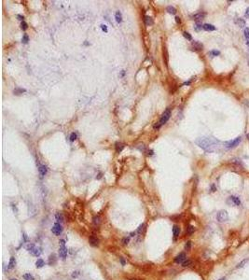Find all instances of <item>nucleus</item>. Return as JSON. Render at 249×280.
<instances>
[{"label":"nucleus","mask_w":249,"mask_h":280,"mask_svg":"<svg viewBox=\"0 0 249 280\" xmlns=\"http://www.w3.org/2000/svg\"><path fill=\"white\" fill-rule=\"evenodd\" d=\"M195 143L198 145L201 149H203V150L208 151V152L215 151L217 148V144H218V142L216 140L213 139V138H209V137H199L195 140Z\"/></svg>","instance_id":"1"},{"label":"nucleus","mask_w":249,"mask_h":280,"mask_svg":"<svg viewBox=\"0 0 249 280\" xmlns=\"http://www.w3.org/2000/svg\"><path fill=\"white\" fill-rule=\"evenodd\" d=\"M171 113H172V111H171V108L170 107H168V108H166V110H164V112L162 113V115H161V117H160V120H159V122H157L155 125H154V129H160L163 124H165V123L168 121V120L170 119V117H171Z\"/></svg>","instance_id":"2"},{"label":"nucleus","mask_w":249,"mask_h":280,"mask_svg":"<svg viewBox=\"0 0 249 280\" xmlns=\"http://www.w3.org/2000/svg\"><path fill=\"white\" fill-rule=\"evenodd\" d=\"M216 220L219 222H225L229 220V214L226 210H220L216 214Z\"/></svg>","instance_id":"3"},{"label":"nucleus","mask_w":249,"mask_h":280,"mask_svg":"<svg viewBox=\"0 0 249 280\" xmlns=\"http://www.w3.org/2000/svg\"><path fill=\"white\" fill-rule=\"evenodd\" d=\"M241 141H242V137H241V136H238L235 139L231 140V141H229V142H226V143H225V147L228 148V149L235 148V147H237L238 145L240 144Z\"/></svg>","instance_id":"4"},{"label":"nucleus","mask_w":249,"mask_h":280,"mask_svg":"<svg viewBox=\"0 0 249 280\" xmlns=\"http://www.w3.org/2000/svg\"><path fill=\"white\" fill-rule=\"evenodd\" d=\"M63 226L60 224V223H55L53 226H52V228H51V232H52V233L53 234H55V235H61L62 234V233H63Z\"/></svg>","instance_id":"5"},{"label":"nucleus","mask_w":249,"mask_h":280,"mask_svg":"<svg viewBox=\"0 0 249 280\" xmlns=\"http://www.w3.org/2000/svg\"><path fill=\"white\" fill-rule=\"evenodd\" d=\"M186 253H184V252H182V253H180L179 255H177L175 258H174V261L176 263H183L185 260H186Z\"/></svg>","instance_id":"6"},{"label":"nucleus","mask_w":249,"mask_h":280,"mask_svg":"<svg viewBox=\"0 0 249 280\" xmlns=\"http://www.w3.org/2000/svg\"><path fill=\"white\" fill-rule=\"evenodd\" d=\"M38 172H39V175H40V178H44V176L47 174L48 172V169H47V166L44 165V164H38Z\"/></svg>","instance_id":"7"},{"label":"nucleus","mask_w":249,"mask_h":280,"mask_svg":"<svg viewBox=\"0 0 249 280\" xmlns=\"http://www.w3.org/2000/svg\"><path fill=\"white\" fill-rule=\"evenodd\" d=\"M59 256L60 258H62L63 260L66 259L67 257V248L65 246H61L59 249Z\"/></svg>","instance_id":"8"},{"label":"nucleus","mask_w":249,"mask_h":280,"mask_svg":"<svg viewBox=\"0 0 249 280\" xmlns=\"http://www.w3.org/2000/svg\"><path fill=\"white\" fill-rule=\"evenodd\" d=\"M205 16H206V13L205 12H198L192 16V19L195 20V21H201V20L204 19Z\"/></svg>","instance_id":"9"},{"label":"nucleus","mask_w":249,"mask_h":280,"mask_svg":"<svg viewBox=\"0 0 249 280\" xmlns=\"http://www.w3.org/2000/svg\"><path fill=\"white\" fill-rule=\"evenodd\" d=\"M192 48L195 51H202L203 48V45L199 41H193L192 42Z\"/></svg>","instance_id":"10"},{"label":"nucleus","mask_w":249,"mask_h":280,"mask_svg":"<svg viewBox=\"0 0 249 280\" xmlns=\"http://www.w3.org/2000/svg\"><path fill=\"white\" fill-rule=\"evenodd\" d=\"M230 200L231 201L232 204H235V205H241V204H242L240 198L237 197V196H230Z\"/></svg>","instance_id":"11"},{"label":"nucleus","mask_w":249,"mask_h":280,"mask_svg":"<svg viewBox=\"0 0 249 280\" xmlns=\"http://www.w3.org/2000/svg\"><path fill=\"white\" fill-rule=\"evenodd\" d=\"M179 233H180V228H179V226H177V225H173V237L176 238L179 236Z\"/></svg>","instance_id":"12"},{"label":"nucleus","mask_w":249,"mask_h":280,"mask_svg":"<svg viewBox=\"0 0 249 280\" xmlns=\"http://www.w3.org/2000/svg\"><path fill=\"white\" fill-rule=\"evenodd\" d=\"M144 21H145V24L147 26H150L152 25L153 23H154V21H153V19H152L150 16H145V19H144Z\"/></svg>","instance_id":"13"},{"label":"nucleus","mask_w":249,"mask_h":280,"mask_svg":"<svg viewBox=\"0 0 249 280\" xmlns=\"http://www.w3.org/2000/svg\"><path fill=\"white\" fill-rule=\"evenodd\" d=\"M90 244L93 246H97L99 245V240H98L97 237H94V236H91L89 239Z\"/></svg>","instance_id":"14"},{"label":"nucleus","mask_w":249,"mask_h":280,"mask_svg":"<svg viewBox=\"0 0 249 280\" xmlns=\"http://www.w3.org/2000/svg\"><path fill=\"white\" fill-rule=\"evenodd\" d=\"M30 253L32 255H34V256H37V257H38V256H39V255L41 254V249H40L39 247L34 246V248L30 251Z\"/></svg>","instance_id":"15"},{"label":"nucleus","mask_w":249,"mask_h":280,"mask_svg":"<svg viewBox=\"0 0 249 280\" xmlns=\"http://www.w3.org/2000/svg\"><path fill=\"white\" fill-rule=\"evenodd\" d=\"M16 266V260H15V258L14 257H11L10 258V260H9V265H8V268L9 269H13V268Z\"/></svg>","instance_id":"16"},{"label":"nucleus","mask_w":249,"mask_h":280,"mask_svg":"<svg viewBox=\"0 0 249 280\" xmlns=\"http://www.w3.org/2000/svg\"><path fill=\"white\" fill-rule=\"evenodd\" d=\"M249 262V259H245V260H242V261H240V262L238 263V264H237L236 266H235V268H236V269H239V268H243V267H245V264H246V263H248Z\"/></svg>","instance_id":"17"},{"label":"nucleus","mask_w":249,"mask_h":280,"mask_svg":"<svg viewBox=\"0 0 249 280\" xmlns=\"http://www.w3.org/2000/svg\"><path fill=\"white\" fill-rule=\"evenodd\" d=\"M203 27L205 31H215V26L213 25V24H210V23H204Z\"/></svg>","instance_id":"18"},{"label":"nucleus","mask_w":249,"mask_h":280,"mask_svg":"<svg viewBox=\"0 0 249 280\" xmlns=\"http://www.w3.org/2000/svg\"><path fill=\"white\" fill-rule=\"evenodd\" d=\"M236 23L238 24V26H240L241 28H243V27H245V21L243 19V18H237Z\"/></svg>","instance_id":"19"},{"label":"nucleus","mask_w":249,"mask_h":280,"mask_svg":"<svg viewBox=\"0 0 249 280\" xmlns=\"http://www.w3.org/2000/svg\"><path fill=\"white\" fill-rule=\"evenodd\" d=\"M55 219H56V220H57V222L58 223H62L63 221V216L62 213H56V215H55Z\"/></svg>","instance_id":"20"},{"label":"nucleus","mask_w":249,"mask_h":280,"mask_svg":"<svg viewBox=\"0 0 249 280\" xmlns=\"http://www.w3.org/2000/svg\"><path fill=\"white\" fill-rule=\"evenodd\" d=\"M115 18H116L117 22H118V23L122 21V15H121L120 11H117V12H116V14H115Z\"/></svg>","instance_id":"21"},{"label":"nucleus","mask_w":249,"mask_h":280,"mask_svg":"<svg viewBox=\"0 0 249 280\" xmlns=\"http://www.w3.org/2000/svg\"><path fill=\"white\" fill-rule=\"evenodd\" d=\"M44 265H45V262H44V260L42 259H38L36 261V267L37 268H42Z\"/></svg>","instance_id":"22"},{"label":"nucleus","mask_w":249,"mask_h":280,"mask_svg":"<svg viewBox=\"0 0 249 280\" xmlns=\"http://www.w3.org/2000/svg\"><path fill=\"white\" fill-rule=\"evenodd\" d=\"M115 148H116V151L117 152H120L121 150L123 149V148H124V145L122 144V143H116V146H115Z\"/></svg>","instance_id":"23"},{"label":"nucleus","mask_w":249,"mask_h":280,"mask_svg":"<svg viewBox=\"0 0 249 280\" xmlns=\"http://www.w3.org/2000/svg\"><path fill=\"white\" fill-rule=\"evenodd\" d=\"M166 11L168 13H170V14H175V13H176V9H174L173 7H172V6H168V7L166 8Z\"/></svg>","instance_id":"24"},{"label":"nucleus","mask_w":249,"mask_h":280,"mask_svg":"<svg viewBox=\"0 0 249 280\" xmlns=\"http://www.w3.org/2000/svg\"><path fill=\"white\" fill-rule=\"evenodd\" d=\"M26 90L25 89H22V88H16V89L14 90V94H16V95H19V94H21L22 93H25Z\"/></svg>","instance_id":"25"},{"label":"nucleus","mask_w":249,"mask_h":280,"mask_svg":"<svg viewBox=\"0 0 249 280\" xmlns=\"http://www.w3.org/2000/svg\"><path fill=\"white\" fill-rule=\"evenodd\" d=\"M56 263V257L55 255H51L50 258H49V264L50 265H53Z\"/></svg>","instance_id":"26"},{"label":"nucleus","mask_w":249,"mask_h":280,"mask_svg":"<svg viewBox=\"0 0 249 280\" xmlns=\"http://www.w3.org/2000/svg\"><path fill=\"white\" fill-rule=\"evenodd\" d=\"M194 232H195V228L193 226H191V225H190V226L187 228V233H188V234H192Z\"/></svg>","instance_id":"27"},{"label":"nucleus","mask_w":249,"mask_h":280,"mask_svg":"<svg viewBox=\"0 0 249 280\" xmlns=\"http://www.w3.org/2000/svg\"><path fill=\"white\" fill-rule=\"evenodd\" d=\"M23 279L24 280H35V277L31 274H25L23 275Z\"/></svg>","instance_id":"28"},{"label":"nucleus","mask_w":249,"mask_h":280,"mask_svg":"<svg viewBox=\"0 0 249 280\" xmlns=\"http://www.w3.org/2000/svg\"><path fill=\"white\" fill-rule=\"evenodd\" d=\"M203 24H202V23H200V22H197L196 24H195L194 26V29L195 31H201L202 29H203Z\"/></svg>","instance_id":"29"},{"label":"nucleus","mask_w":249,"mask_h":280,"mask_svg":"<svg viewBox=\"0 0 249 280\" xmlns=\"http://www.w3.org/2000/svg\"><path fill=\"white\" fill-rule=\"evenodd\" d=\"M100 222H101V218L99 216H95L93 218V223L95 225H99Z\"/></svg>","instance_id":"30"},{"label":"nucleus","mask_w":249,"mask_h":280,"mask_svg":"<svg viewBox=\"0 0 249 280\" xmlns=\"http://www.w3.org/2000/svg\"><path fill=\"white\" fill-rule=\"evenodd\" d=\"M183 36H184V38H187L188 40H192V37H191V35H190V33L184 32V33H183Z\"/></svg>","instance_id":"31"},{"label":"nucleus","mask_w":249,"mask_h":280,"mask_svg":"<svg viewBox=\"0 0 249 280\" xmlns=\"http://www.w3.org/2000/svg\"><path fill=\"white\" fill-rule=\"evenodd\" d=\"M181 264L183 267H188V266H190V264H191V260H186L183 263H181Z\"/></svg>","instance_id":"32"},{"label":"nucleus","mask_w":249,"mask_h":280,"mask_svg":"<svg viewBox=\"0 0 249 280\" xmlns=\"http://www.w3.org/2000/svg\"><path fill=\"white\" fill-rule=\"evenodd\" d=\"M28 41H29V38H28V36H27V35H23V37H22V38H21V42L26 44V43H28Z\"/></svg>","instance_id":"33"},{"label":"nucleus","mask_w":249,"mask_h":280,"mask_svg":"<svg viewBox=\"0 0 249 280\" xmlns=\"http://www.w3.org/2000/svg\"><path fill=\"white\" fill-rule=\"evenodd\" d=\"M244 34H245V38H246V40H249V28L248 27L245 28Z\"/></svg>","instance_id":"34"},{"label":"nucleus","mask_w":249,"mask_h":280,"mask_svg":"<svg viewBox=\"0 0 249 280\" xmlns=\"http://www.w3.org/2000/svg\"><path fill=\"white\" fill-rule=\"evenodd\" d=\"M77 136L76 133H71V135H70V141H75V140L77 139Z\"/></svg>","instance_id":"35"},{"label":"nucleus","mask_w":249,"mask_h":280,"mask_svg":"<svg viewBox=\"0 0 249 280\" xmlns=\"http://www.w3.org/2000/svg\"><path fill=\"white\" fill-rule=\"evenodd\" d=\"M209 53H210V55H212V56H218L220 54L219 51H215V50H214V51H211L210 52H209Z\"/></svg>","instance_id":"36"},{"label":"nucleus","mask_w":249,"mask_h":280,"mask_svg":"<svg viewBox=\"0 0 249 280\" xmlns=\"http://www.w3.org/2000/svg\"><path fill=\"white\" fill-rule=\"evenodd\" d=\"M231 161H232L233 163H235V164H237V165H239V166L242 165V161H241L240 160H238V159H232Z\"/></svg>","instance_id":"37"},{"label":"nucleus","mask_w":249,"mask_h":280,"mask_svg":"<svg viewBox=\"0 0 249 280\" xmlns=\"http://www.w3.org/2000/svg\"><path fill=\"white\" fill-rule=\"evenodd\" d=\"M21 28L22 30H26L27 29V23H26L25 21H21Z\"/></svg>","instance_id":"38"},{"label":"nucleus","mask_w":249,"mask_h":280,"mask_svg":"<svg viewBox=\"0 0 249 280\" xmlns=\"http://www.w3.org/2000/svg\"><path fill=\"white\" fill-rule=\"evenodd\" d=\"M190 247H191V242L189 241V242H187L186 246H185V249H186V250H190Z\"/></svg>","instance_id":"39"},{"label":"nucleus","mask_w":249,"mask_h":280,"mask_svg":"<svg viewBox=\"0 0 249 280\" xmlns=\"http://www.w3.org/2000/svg\"><path fill=\"white\" fill-rule=\"evenodd\" d=\"M78 276H79V272L78 271L73 272V274H72V277H73V278H76V277H77Z\"/></svg>","instance_id":"40"},{"label":"nucleus","mask_w":249,"mask_h":280,"mask_svg":"<svg viewBox=\"0 0 249 280\" xmlns=\"http://www.w3.org/2000/svg\"><path fill=\"white\" fill-rule=\"evenodd\" d=\"M144 227H145V224L140 225L139 227H138V229H137V231H136V233H141V232H142V230L144 229Z\"/></svg>","instance_id":"41"},{"label":"nucleus","mask_w":249,"mask_h":280,"mask_svg":"<svg viewBox=\"0 0 249 280\" xmlns=\"http://www.w3.org/2000/svg\"><path fill=\"white\" fill-rule=\"evenodd\" d=\"M129 241H130V238H129V237H125V238H123L122 243L124 244V245H127V244L129 243Z\"/></svg>","instance_id":"42"},{"label":"nucleus","mask_w":249,"mask_h":280,"mask_svg":"<svg viewBox=\"0 0 249 280\" xmlns=\"http://www.w3.org/2000/svg\"><path fill=\"white\" fill-rule=\"evenodd\" d=\"M101 28H102V30H103V31H105V32H107V31H108V30H107V27H106V25H105V24H101Z\"/></svg>","instance_id":"43"},{"label":"nucleus","mask_w":249,"mask_h":280,"mask_svg":"<svg viewBox=\"0 0 249 280\" xmlns=\"http://www.w3.org/2000/svg\"><path fill=\"white\" fill-rule=\"evenodd\" d=\"M245 17L249 19V7L246 9V10H245Z\"/></svg>","instance_id":"44"},{"label":"nucleus","mask_w":249,"mask_h":280,"mask_svg":"<svg viewBox=\"0 0 249 280\" xmlns=\"http://www.w3.org/2000/svg\"><path fill=\"white\" fill-rule=\"evenodd\" d=\"M175 21H176L177 23H180V22H181V20H180V18L176 16V17H175Z\"/></svg>","instance_id":"45"},{"label":"nucleus","mask_w":249,"mask_h":280,"mask_svg":"<svg viewBox=\"0 0 249 280\" xmlns=\"http://www.w3.org/2000/svg\"><path fill=\"white\" fill-rule=\"evenodd\" d=\"M17 17L19 18V20H20V21H23V19H24V17H23V16H21V15H18Z\"/></svg>","instance_id":"46"},{"label":"nucleus","mask_w":249,"mask_h":280,"mask_svg":"<svg viewBox=\"0 0 249 280\" xmlns=\"http://www.w3.org/2000/svg\"><path fill=\"white\" fill-rule=\"evenodd\" d=\"M60 244H61V246H64V240H60Z\"/></svg>","instance_id":"47"},{"label":"nucleus","mask_w":249,"mask_h":280,"mask_svg":"<svg viewBox=\"0 0 249 280\" xmlns=\"http://www.w3.org/2000/svg\"><path fill=\"white\" fill-rule=\"evenodd\" d=\"M211 189H212V191H216V189H215V185H212V186H211Z\"/></svg>","instance_id":"48"},{"label":"nucleus","mask_w":249,"mask_h":280,"mask_svg":"<svg viewBox=\"0 0 249 280\" xmlns=\"http://www.w3.org/2000/svg\"><path fill=\"white\" fill-rule=\"evenodd\" d=\"M120 261H121V263H122V265H125V261H124V260H120Z\"/></svg>","instance_id":"49"},{"label":"nucleus","mask_w":249,"mask_h":280,"mask_svg":"<svg viewBox=\"0 0 249 280\" xmlns=\"http://www.w3.org/2000/svg\"><path fill=\"white\" fill-rule=\"evenodd\" d=\"M131 280H143V279H137V278H132Z\"/></svg>","instance_id":"50"},{"label":"nucleus","mask_w":249,"mask_h":280,"mask_svg":"<svg viewBox=\"0 0 249 280\" xmlns=\"http://www.w3.org/2000/svg\"><path fill=\"white\" fill-rule=\"evenodd\" d=\"M246 137H247V139H249V134H247V135H246Z\"/></svg>","instance_id":"51"},{"label":"nucleus","mask_w":249,"mask_h":280,"mask_svg":"<svg viewBox=\"0 0 249 280\" xmlns=\"http://www.w3.org/2000/svg\"><path fill=\"white\" fill-rule=\"evenodd\" d=\"M219 280H226V278H225V277H223V278H221V279H219Z\"/></svg>","instance_id":"52"},{"label":"nucleus","mask_w":249,"mask_h":280,"mask_svg":"<svg viewBox=\"0 0 249 280\" xmlns=\"http://www.w3.org/2000/svg\"><path fill=\"white\" fill-rule=\"evenodd\" d=\"M10 280H17V279H14V278H11Z\"/></svg>","instance_id":"53"}]
</instances>
